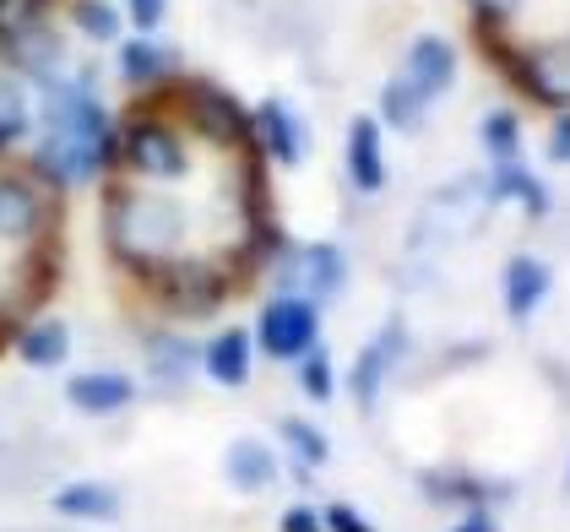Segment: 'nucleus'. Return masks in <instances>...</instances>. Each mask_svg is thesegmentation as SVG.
I'll list each match as a JSON object with an SVG mask.
<instances>
[{"mask_svg": "<svg viewBox=\"0 0 570 532\" xmlns=\"http://www.w3.org/2000/svg\"><path fill=\"white\" fill-rule=\"evenodd\" d=\"M175 115H179V126L190 131V141H207L223 158H234V152L250 147V109L239 104V92H228L213 77H179Z\"/></svg>", "mask_w": 570, "mask_h": 532, "instance_id": "obj_4", "label": "nucleus"}, {"mask_svg": "<svg viewBox=\"0 0 570 532\" xmlns=\"http://www.w3.org/2000/svg\"><path fill=\"white\" fill-rule=\"evenodd\" d=\"M66 402L88 418H109V413H126L136 402V381L126 370H82L66 381Z\"/></svg>", "mask_w": 570, "mask_h": 532, "instance_id": "obj_16", "label": "nucleus"}, {"mask_svg": "<svg viewBox=\"0 0 570 532\" xmlns=\"http://www.w3.org/2000/svg\"><path fill=\"white\" fill-rule=\"evenodd\" d=\"M33 131V104H28V82H17L11 71H0V136L17 147Z\"/></svg>", "mask_w": 570, "mask_h": 532, "instance_id": "obj_27", "label": "nucleus"}, {"mask_svg": "<svg viewBox=\"0 0 570 532\" xmlns=\"http://www.w3.org/2000/svg\"><path fill=\"white\" fill-rule=\"evenodd\" d=\"M489 196L505 201V207H522L527 218H549V213H554L549 185L532 175L527 164H494V169H489Z\"/></svg>", "mask_w": 570, "mask_h": 532, "instance_id": "obj_22", "label": "nucleus"}, {"mask_svg": "<svg viewBox=\"0 0 570 532\" xmlns=\"http://www.w3.org/2000/svg\"><path fill=\"white\" fill-rule=\"evenodd\" d=\"M527 0H468V22H489V28H511Z\"/></svg>", "mask_w": 570, "mask_h": 532, "instance_id": "obj_31", "label": "nucleus"}, {"mask_svg": "<svg viewBox=\"0 0 570 532\" xmlns=\"http://www.w3.org/2000/svg\"><path fill=\"white\" fill-rule=\"evenodd\" d=\"M104 245L120 272L131 277H153L158 266L190 256V207L179 201L169 185H136V179H115L104 185Z\"/></svg>", "mask_w": 570, "mask_h": 532, "instance_id": "obj_1", "label": "nucleus"}, {"mask_svg": "<svg viewBox=\"0 0 570 532\" xmlns=\"http://www.w3.org/2000/svg\"><path fill=\"white\" fill-rule=\"evenodd\" d=\"M223 479L234 494H266V489L277 484V451L256 435H239V441H228L223 451Z\"/></svg>", "mask_w": 570, "mask_h": 532, "instance_id": "obj_19", "label": "nucleus"}, {"mask_svg": "<svg viewBox=\"0 0 570 532\" xmlns=\"http://www.w3.org/2000/svg\"><path fill=\"white\" fill-rule=\"evenodd\" d=\"M343 169H348V185L358 196H375V190L386 185V131H381L375 115H353L348 120Z\"/></svg>", "mask_w": 570, "mask_h": 532, "instance_id": "obj_13", "label": "nucleus"}, {"mask_svg": "<svg viewBox=\"0 0 570 532\" xmlns=\"http://www.w3.org/2000/svg\"><path fill=\"white\" fill-rule=\"evenodd\" d=\"M451 532H500V528H494V516H489V511H468Z\"/></svg>", "mask_w": 570, "mask_h": 532, "instance_id": "obj_35", "label": "nucleus"}, {"mask_svg": "<svg viewBox=\"0 0 570 532\" xmlns=\"http://www.w3.org/2000/svg\"><path fill=\"white\" fill-rule=\"evenodd\" d=\"M196 343L190 337H179V332H147V381L158 386V392H179L190 375H196Z\"/></svg>", "mask_w": 570, "mask_h": 532, "instance_id": "obj_21", "label": "nucleus"}, {"mask_svg": "<svg viewBox=\"0 0 570 532\" xmlns=\"http://www.w3.org/2000/svg\"><path fill=\"white\" fill-rule=\"evenodd\" d=\"M500 294H505V315L522 326V321H532V311L554 294V266L543 262V256L517 250V256L505 262V272H500Z\"/></svg>", "mask_w": 570, "mask_h": 532, "instance_id": "obj_15", "label": "nucleus"}, {"mask_svg": "<svg viewBox=\"0 0 570 532\" xmlns=\"http://www.w3.org/2000/svg\"><path fill=\"white\" fill-rule=\"evenodd\" d=\"M543 158H549L554 169H570V109L554 115V126H549V136H543Z\"/></svg>", "mask_w": 570, "mask_h": 532, "instance_id": "obj_32", "label": "nucleus"}, {"mask_svg": "<svg viewBox=\"0 0 570 532\" xmlns=\"http://www.w3.org/2000/svg\"><path fill=\"white\" fill-rule=\"evenodd\" d=\"M299 392H305L309 402H332V392H337V370H332V348H309L305 358H299Z\"/></svg>", "mask_w": 570, "mask_h": 532, "instance_id": "obj_29", "label": "nucleus"}, {"mask_svg": "<svg viewBox=\"0 0 570 532\" xmlns=\"http://www.w3.org/2000/svg\"><path fill=\"white\" fill-rule=\"evenodd\" d=\"M115 77L131 92H164L179 82V49L158 33H126L115 45Z\"/></svg>", "mask_w": 570, "mask_h": 532, "instance_id": "obj_11", "label": "nucleus"}, {"mask_svg": "<svg viewBox=\"0 0 570 532\" xmlns=\"http://www.w3.org/2000/svg\"><path fill=\"white\" fill-rule=\"evenodd\" d=\"M250 147L262 152V164H277V169H299L309 158V126L305 115L283 98V92H272L262 98L256 109H250Z\"/></svg>", "mask_w": 570, "mask_h": 532, "instance_id": "obj_10", "label": "nucleus"}, {"mask_svg": "<svg viewBox=\"0 0 570 532\" xmlns=\"http://www.w3.org/2000/svg\"><path fill=\"white\" fill-rule=\"evenodd\" d=\"M0 22H6V0H0Z\"/></svg>", "mask_w": 570, "mask_h": 532, "instance_id": "obj_36", "label": "nucleus"}, {"mask_svg": "<svg viewBox=\"0 0 570 532\" xmlns=\"http://www.w3.org/2000/svg\"><path fill=\"white\" fill-rule=\"evenodd\" d=\"M202 370L223 392H245L250 375H256V337H250V326H223L218 337L202 348Z\"/></svg>", "mask_w": 570, "mask_h": 532, "instance_id": "obj_14", "label": "nucleus"}, {"mask_svg": "<svg viewBox=\"0 0 570 532\" xmlns=\"http://www.w3.org/2000/svg\"><path fill=\"white\" fill-rule=\"evenodd\" d=\"M39 239H55V190H45L28 169H0V245L17 256Z\"/></svg>", "mask_w": 570, "mask_h": 532, "instance_id": "obj_6", "label": "nucleus"}, {"mask_svg": "<svg viewBox=\"0 0 570 532\" xmlns=\"http://www.w3.org/2000/svg\"><path fill=\"white\" fill-rule=\"evenodd\" d=\"M0 71L28 88H49L55 77H66V39L55 33V22H0Z\"/></svg>", "mask_w": 570, "mask_h": 532, "instance_id": "obj_8", "label": "nucleus"}, {"mask_svg": "<svg viewBox=\"0 0 570 532\" xmlns=\"http://www.w3.org/2000/svg\"><path fill=\"white\" fill-rule=\"evenodd\" d=\"M473 45L483 49V60L511 82L517 92H527L532 104H549L554 115L570 109V39H549V45H517L511 28H489L473 22Z\"/></svg>", "mask_w": 570, "mask_h": 532, "instance_id": "obj_3", "label": "nucleus"}, {"mask_svg": "<svg viewBox=\"0 0 570 532\" xmlns=\"http://www.w3.org/2000/svg\"><path fill=\"white\" fill-rule=\"evenodd\" d=\"M321 528H326V532H375V522H364L353 505H326Z\"/></svg>", "mask_w": 570, "mask_h": 532, "instance_id": "obj_33", "label": "nucleus"}, {"mask_svg": "<svg viewBox=\"0 0 570 532\" xmlns=\"http://www.w3.org/2000/svg\"><path fill=\"white\" fill-rule=\"evenodd\" d=\"M407 348V326L402 321H386V332L375 337V343H364L358 358H353V375H348V392L358 407H370V402L381 397V386H386V375H392L396 354Z\"/></svg>", "mask_w": 570, "mask_h": 532, "instance_id": "obj_17", "label": "nucleus"}, {"mask_svg": "<svg viewBox=\"0 0 570 532\" xmlns=\"http://www.w3.org/2000/svg\"><path fill=\"white\" fill-rule=\"evenodd\" d=\"M283 532H326V528H321V516L309 505H294V511H283Z\"/></svg>", "mask_w": 570, "mask_h": 532, "instance_id": "obj_34", "label": "nucleus"}, {"mask_svg": "<svg viewBox=\"0 0 570 532\" xmlns=\"http://www.w3.org/2000/svg\"><path fill=\"white\" fill-rule=\"evenodd\" d=\"M120 11H126L131 33H158L164 17H169V0H120Z\"/></svg>", "mask_w": 570, "mask_h": 532, "instance_id": "obj_30", "label": "nucleus"}, {"mask_svg": "<svg viewBox=\"0 0 570 532\" xmlns=\"http://www.w3.org/2000/svg\"><path fill=\"white\" fill-rule=\"evenodd\" d=\"M250 337H256V354L277 358V364H299L321 343V305L305 294H272Z\"/></svg>", "mask_w": 570, "mask_h": 532, "instance_id": "obj_7", "label": "nucleus"}, {"mask_svg": "<svg viewBox=\"0 0 570 532\" xmlns=\"http://www.w3.org/2000/svg\"><path fill=\"white\" fill-rule=\"evenodd\" d=\"M120 152H115V169H126L136 185H179V179L196 169V147L190 131L179 126L175 104H131L120 120Z\"/></svg>", "mask_w": 570, "mask_h": 532, "instance_id": "obj_2", "label": "nucleus"}, {"mask_svg": "<svg viewBox=\"0 0 570 532\" xmlns=\"http://www.w3.org/2000/svg\"><path fill=\"white\" fill-rule=\"evenodd\" d=\"M115 164L98 152V147H88V141H66V136L55 131H39V141L28 147V175L39 179L45 190H77V185H92L98 175H109Z\"/></svg>", "mask_w": 570, "mask_h": 532, "instance_id": "obj_9", "label": "nucleus"}, {"mask_svg": "<svg viewBox=\"0 0 570 532\" xmlns=\"http://www.w3.org/2000/svg\"><path fill=\"white\" fill-rule=\"evenodd\" d=\"M430 98L424 92H413L402 77H386V88H381V98H375V120H381V131H402V136H413V131H424V120H430Z\"/></svg>", "mask_w": 570, "mask_h": 532, "instance_id": "obj_24", "label": "nucleus"}, {"mask_svg": "<svg viewBox=\"0 0 570 532\" xmlns=\"http://www.w3.org/2000/svg\"><path fill=\"white\" fill-rule=\"evenodd\" d=\"M299 294L315 299V305H332V299H343V288H348V256H343V245H332V239H309L299 245Z\"/></svg>", "mask_w": 570, "mask_h": 532, "instance_id": "obj_18", "label": "nucleus"}, {"mask_svg": "<svg viewBox=\"0 0 570 532\" xmlns=\"http://www.w3.org/2000/svg\"><path fill=\"white\" fill-rule=\"evenodd\" d=\"M479 141L494 164H522V115L505 109V104H494L479 120Z\"/></svg>", "mask_w": 570, "mask_h": 532, "instance_id": "obj_26", "label": "nucleus"}, {"mask_svg": "<svg viewBox=\"0 0 570 532\" xmlns=\"http://www.w3.org/2000/svg\"><path fill=\"white\" fill-rule=\"evenodd\" d=\"M11 348H17V358H22L28 370H60V364L71 358V326H66L60 315H33V321L17 326Z\"/></svg>", "mask_w": 570, "mask_h": 532, "instance_id": "obj_20", "label": "nucleus"}, {"mask_svg": "<svg viewBox=\"0 0 570 532\" xmlns=\"http://www.w3.org/2000/svg\"><path fill=\"white\" fill-rule=\"evenodd\" d=\"M49 505L71 522H115L120 516V489L98 484V479H77V484H60L49 494Z\"/></svg>", "mask_w": 570, "mask_h": 532, "instance_id": "obj_23", "label": "nucleus"}, {"mask_svg": "<svg viewBox=\"0 0 570 532\" xmlns=\"http://www.w3.org/2000/svg\"><path fill=\"white\" fill-rule=\"evenodd\" d=\"M147 288L158 294V305L179 321H207L228 305L234 294V272L218 262V256H179V262L158 266L147 277Z\"/></svg>", "mask_w": 570, "mask_h": 532, "instance_id": "obj_5", "label": "nucleus"}, {"mask_svg": "<svg viewBox=\"0 0 570 532\" xmlns=\"http://www.w3.org/2000/svg\"><path fill=\"white\" fill-rule=\"evenodd\" d=\"M277 435H283V445L299 456V467H321V462L332 456L326 430H321V424H309V418H277Z\"/></svg>", "mask_w": 570, "mask_h": 532, "instance_id": "obj_28", "label": "nucleus"}, {"mask_svg": "<svg viewBox=\"0 0 570 532\" xmlns=\"http://www.w3.org/2000/svg\"><path fill=\"white\" fill-rule=\"evenodd\" d=\"M396 77H402L413 92H424V98L435 104L440 92L456 88V45H451L445 33H419L413 45L402 49Z\"/></svg>", "mask_w": 570, "mask_h": 532, "instance_id": "obj_12", "label": "nucleus"}, {"mask_svg": "<svg viewBox=\"0 0 570 532\" xmlns=\"http://www.w3.org/2000/svg\"><path fill=\"white\" fill-rule=\"evenodd\" d=\"M66 22L88 39V45H120L126 39V11L120 0H66Z\"/></svg>", "mask_w": 570, "mask_h": 532, "instance_id": "obj_25", "label": "nucleus"}]
</instances>
